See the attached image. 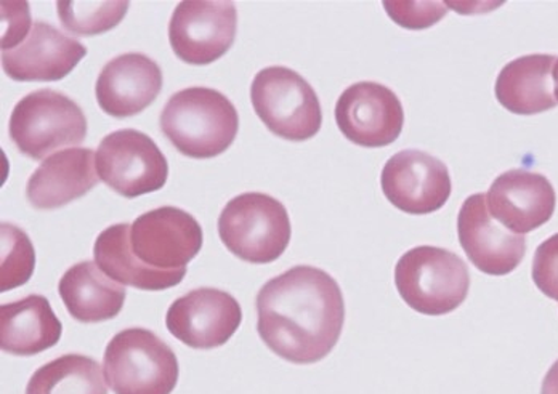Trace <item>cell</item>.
I'll return each mask as SVG.
<instances>
[{
	"label": "cell",
	"mask_w": 558,
	"mask_h": 394,
	"mask_svg": "<svg viewBox=\"0 0 558 394\" xmlns=\"http://www.w3.org/2000/svg\"><path fill=\"white\" fill-rule=\"evenodd\" d=\"M94 156L90 148H70L47 158L26 185L31 206L56 210L87 195L100 182Z\"/></svg>",
	"instance_id": "obj_18"
},
{
	"label": "cell",
	"mask_w": 558,
	"mask_h": 394,
	"mask_svg": "<svg viewBox=\"0 0 558 394\" xmlns=\"http://www.w3.org/2000/svg\"><path fill=\"white\" fill-rule=\"evenodd\" d=\"M553 76H554V83H556V87H554V94H556V98L558 101V58H557L556 66H554Z\"/></svg>",
	"instance_id": "obj_29"
},
{
	"label": "cell",
	"mask_w": 558,
	"mask_h": 394,
	"mask_svg": "<svg viewBox=\"0 0 558 394\" xmlns=\"http://www.w3.org/2000/svg\"><path fill=\"white\" fill-rule=\"evenodd\" d=\"M101 182L118 195L134 199L165 188L169 162L153 138L134 128L116 131L97 149Z\"/></svg>",
	"instance_id": "obj_8"
},
{
	"label": "cell",
	"mask_w": 558,
	"mask_h": 394,
	"mask_svg": "<svg viewBox=\"0 0 558 394\" xmlns=\"http://www.w3.org/2000/svg\"><path fill=\"white\" fill-rule=\"evenodd\" d=\"M129 233V223H118L101 231L95 241V263L108 278L122 285L151 292L175 287L183 281L186 270H155L140 263L131 253Z\"/></svg>",
	"instance_id": "obj_22"
},
{
	"label": "cell",
	"mask_w": 558,
	"mask_h": 394,
	"mask_svg": "<svg viewBox=\"0 0 558 394\" xmlns=\"http://www.w3.org/2000/svg\"><path fill=\"white\" fill-rule=\"evenodd\" d=\"M61 334L63 324L43 295H28L0 307V348L9 355H39L53 348Z\"/></svg>",
	"instance_id": "obj_19"
},
{
	"label": "cell",
	"mask_w": 558,
	"mask_h": 394,
	"mask_svg": "<svg viewBox=\"0 0 558 394\" xmlns=\"http://www.w3.org/2000/svg\"><path fill=\"white\" fill-rule=\"evenodd\" d=\"M203 227L192 213L177 207H159L143 213L131 225V253L155 270H186L203 247Z\"/></svg>",
	"instance_id": "obj_10"
},
{
	"label": "cell",
	"mask_w": 558,
	"mask_h": 394,
	"mask_svg": "<svg viewBox=\"0 0 558 394\" xmlns=\"http://www.w3.org/2000/svg\"><path fill=\"white\" fill-rule=\"evenodd\" d=\"M161 131L177 151L193 159H213L236 140L240 115L234 104L209 87H190L169 98Z\"/></svg>",
	"instance_id": "obj_2"
},
{
	"label": "cell",
	"mask_w": 558,
	"mask_h": 394,
	"mask_svg": "<svg viewBox=\"0 0 558 394\" xmlns=\"http://www.w3.org/2000/svg\"><path fill=\"white\" fill-rule=\"evenodd\" d=\"M85 56L87 49L80 40L49 23L34 22L13 49L3 50L2 67L19 83H56L71 74Z\"/></svg>",
	"instance_id": "obj_15"
},
{
	"label": "cell",
	"mask_w": 558,
	"mask_h": 394,
	"mask_svg": "<svg viewBox=\"0 0 558 394\" xmlns=\"http://www.w3.org/2000/svg\"><path fill=\"white\" fill-rule=\"evenodd\" d=\"M104 370L114 394H170L180 375L168 343L142 328L125 329L111 338Z\"/></svg>",
	"instance_id": "obj_5"
},
{
	"label": "cell",
	"mask_w": 558,
	"mask_h": 394,
	"mask_svg": "<svg viewBox=\"0 0 558 394\" xmlns=\"http://www.w3.org/2000/svg\"><path fill=\"white\" fill-rule=\"evenodd\" d=\"M557 57L525 56L510 61L496 79L495 94L507 111L519 115L546 113L558 107L553 67Z\"/></svg>",
	"instance_id": "obj_20"
},
{
	"label": "cell",
	"mask_w": 558,
	"mask_h": 394,
	"mask_svg": "<svg viewBox=\"0 0 558 394\" xmlns=\"http://www.w3.org/2000/svg\"><path fill=\"white\" fill-rule=\"evenodd\" d=\"M129 2H57L61 25L77 36H98L114 29L128 15Z\"/></svg>",
	"instance_id": "obj_24"
},
{
	"label": "cell",
	"mask_w": 558,
	"mask_h": 394,
	"mask_svg": "<svg viewBox=\"0 0 558 394\" xmlns=\"http://www.w3.org/2000/svg\"><path fill=\"white\" fill-rule=\"evenodd\" d=\"M335 114L343 137L363 148L389 146L403 132V104L383 84L350 85L337 100Z\"/></svg>",
	"instance_id": "obj_11"
},
{
	"label": "cell",
	"mask_w": 558,
	"mask_h": 394,
	"mask_svg": "<svg viewBox=\"0 0 558 394\" xmlns=\"http://www.w3.org/2000/svg\"><path fill=\"white\" fill-rule=\"evenodd\" d=\"M541 394H558V359L544 377Z\"/></svg>",
	"instance_id": "obj_28"
},
{
	"label": "cell",
	"mask_w": 558,
	"mask_h": 394,
	"mask_svg": "<svg viewBox=\"0 0 558 394\" xmlns=\"http://www.w3.org/2000/svg\"><path fill=\"white\" fill-rule=\"evenodd\" d=\"M422 3L424 2H386L384 7L393 22H397L401 28L408 29L430 28L447 15V3L427 2L425 9L418 12Z\"/></svg>",
	"instance_id": "obj_26"
},
{
	"label": "cell",
	"mask_w": 558,
	"mask_h": 394,
	"mask_svg": "<svg viewBox=\"0 0 558 394\" xmlns=\"http://www.w3.org/2000/svg\"><path fill=\"white\" fill-rule=\"evenodd\" d=\"M288 210L264 193L233 197L219 217L220 239L231 254L254 264L278 260L291 243Z\"/></svg>",
	"instance_id": "obj_4"
},
{
	"label": "cell",
	"mask_w": 558,
	"mask_h": 394,
	"mask_svg": "<svg viewBox=\"0 0 558 394\" xmlns=\"http://www.w3.org/2000/svg\"><path fill=\"white\" fill-rule=\"evenodd\" d=\"M9 134L22 155L40 161L57 149L81 145L87 137V118L66 95L40 88L13 108Z\"/></svg>",
	"instance_id": "obj_6"
},
{
	"label": "cell",
	"mask_w": 558,
	"mask_h": 394,
	"mask_svg": "<svg viewBox=\"0 0 558 394\" xmlns=\"http://www.w3.org/2000/svg\"><path fill=\"white\" fill-rule=\"evenodd\" d=\"M68 312L84 324L114 319L125 304L124 285L105 276L94 261H81L71 267L58 284Z\"/></svg>",
	"instance_id": "obj_21"
},
{
	"label": "cell",
	"mask_w": 558,
	"mask_h": 394,
	"mask_svg": "<svg viewBox=\"0 0 558 394\" xmlns=\"http://www.w3.org/2000/svg\"><path fill=\"white\" fill-rule=\"evenodd\" d=\"M162 71L143 53H124L105 64L95 85L98 107L116 119L145 111L161 94Z\"/></svg>",
	"instance_id": "obj_17"
},
{
	"label": "cell",
	"mask_w": 558,
	"mask_h": 394,
	"mask_svg": "<svg viewBox=\"0 0 558 394\" xmlns=\"http://www.w3.org/2000/svg\"><path fill=\"white\" fill-rule=\"evenodd\" d=\"M531 276L546 297L558 301V233L537 247Z\"/></svg>",
	"instance_id": "obj_27"
},
{
	"label": "cell",
	"mask_w": 558,
	"mask_h": 394,
	"mask_svg": "<svg viewBox=\"0 0 558 394\" xmlns=\"http://www.w3.org/2000/svg\"><path fill=\"white\" fill-rule=\"evenodd\" d=\"M236 30V7L230 0H189L173 10L170 47L185 63L206 66L231 49Z\"/></svg>",
	"instance_id": "obj_9"
},
{
	"label": "cell",
	"mask_w": 558,
	"mask_h": 394,
	"mask_svg": "<svg viewBox=\"0 0 558 394\" xmlns=\"http://www.w3.org/2000/svg\"><path fill=\"white\" fill-rule=\"evenodd\" d=\"M262 342L292 365H315L335 349L345 321V301L335 278L319 268H291L257 295Z\"/></svg>",
	"instance_id": "obj_1"
},
{
	"label": "cell",
	"mask_w": 558,
	"mask_h": 394,
	"mask_svg": "<svg viewBox=\"0 0 558 394\" xmlns=\"http://www.w3.org/2000/svg\"><path fill=\"white\" fill-rule=\"evenodd\" d=\"M380 186L387 200L410 216L437 212L452 192L447 165L418 149H404L391 156L384 165Z\"/></svg>",
	"instance_id": "obj_12"
},
{
	"label": "cell",
	"mask_w": 558,
	"mask_h": 394,
	"mask_svg": "<svg viewBox=\"0 0 558 394\" xmlns=\"http://www.w3.org/2000/svg\"><path fill=\"white\" fill-rule=\"evenodd\" d=\"M251 101L265 127L282 140H310L322 128L318 95L301 74L289 67L258 71L252 81Z\"/></svg>",
	"instance_id": "obj_7"
},
{
	"label": "cell",
	"mask_w": 558,
	"mask_h": 394,
	"mask_svg": "<svg viewBox=\"0 0 558 394\" xmlns=\"http://www.w3.org/2000/svg\"><path fill=\"white\" fill-rule=\"evenodd\" d=\"M2 261H0V292L25 285L36 267V253L28 234L20 227L2 223Z\"/></svg>",
	"instance_id": "obj_25"
},
{
	"label": "cell",
	"mask_w": 558,
	"mask_h": 394,
	"mask_svg": "<svg viewBox=\"0 0 558 394\" xmlns=\"http://www.w3.org/2000/svg\"><path fill=\"white\" fill-rule=\"evenodd\" d=\"M458 236L476 270L489 276L515 271L526 254V239L501 225L489 213L486 195L468 197L459 210Z\"/></svg>",
	"instance_id": "obj_14"
},
{
	"label": "cell",
	"mask_w": 558,
	"mask_h": 394,
	"mask_svg": "<svg viewBox=\"0 0 558 394\" xmlns=\"http://www.w3.org/2000/svg\"><path fill=\"white\" fill-rule=\"evenodd\" d=\"M486 204L489 213L507 230L526 234L553 219L557 195L546 176L530 170L513 169L493 182Z\"/></svg>",
	"instance_id": "obj_16"
},
{
	"label": "cell",
	"mask_w": 558,
	"mask_h": 394,
	"mask_svg": "<svg viewBox=\"0 0 558 394\" xmlns=\"http://www.w3.org/2000/svg\"><path fill=\"white\" fill-rule=\"evenodd\" d=\"M104 369L83 355H64L39 367L26 394H108Z\"/></svg>",
	"instance_id": "obj_23"
},
{
	"label": "cell",
	"mask_w": 558,
	"mask_h": 394,
	"mask_svg": "<svg viewBox=\"0 0 558 394\" xmlns=\"http://www.w3.org/2000/svg\"><path fill=\"white\" fill-rule=\"evenodd\" d=\"M241 322L243 310L236 298L213 287L177 298L166 315L170 334L195 349L219 348L236 334Z\"/></svg>",
	"instance_id": "obj_13"
},
{
	"label": "cell",
	"mask_w": 558,
	"mask_h": 394,
	"mask_svg": "<svg viewBox=\"0 0 558 394\" xmlns=\"http://www.w3.org/2000/svg\"><path fill=\"white\" fill-rule=\"evenodd\" d=\"M395 285L411 310L445 316L464 304L471 273L465 261L451 250L421 246L401 255L395 267Z\"/></svg>",
	"instance_id": "obj_3"
}]
</instances>
